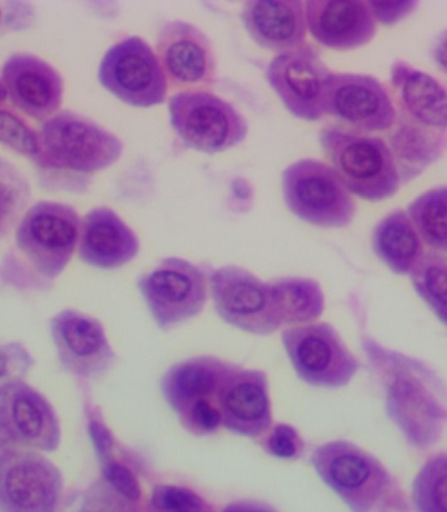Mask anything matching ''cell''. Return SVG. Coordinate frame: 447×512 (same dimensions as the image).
Listing matches in <instances>:
<instances>
[{"label":"cell","mask_w":447,"mask_h":512,"mask_svg":"<svg viewBox=\"0 0 447 512\" xmlns=\"http://www.w3.org/2000/svg\"><path fill=\"white\" fill-rule=\"evenodd\" d=\"M32 366L31 354L20 343L0 341V391L23 381Z\"/></svg>","instance_id":"obj_32"},{"label":"cell","mask_w":447,"mask_h":512,"mask_svg":"<svg viewBox=\"0 0 447 512\" xmlns=\"http://www.w3.org/2000/svg\"><path fill=\"white\" fill-rule=\"evenodd\" d=\"M80 226L78 212L67 204L37 203L21 219L16 245L42 276L55 279L74 255Z\"/></svg>","instance_id":"obj_8"},{"label":"cell","mask_w":447,"mask_h":512,"mask_svg":"<svg viewBox=\"0 0 447 512\" xmlns=\"http://www.w3.org/2000/svg\"><path fill=\"white\" fill-rule=\"evenodd\" d=\"M263 447L274 458L291 460L300 458L304 442L292 425L278 424L267 433Z\"/></svg>","instance_id":"obj_33"},{"label":"cell","mask_w":447,"mask_h":512,"mask_svg":"<svg viewBox=\"0 0 447 512\" xmlns=\"http://www.w3.org/2000/svg\"><path fill=\"white\" fill-rule=\"evenodd\" d=\"M138 288L153 320L164 331L198 317L208 300L206 273L189 260L174 256L144 273Z\"/></svg>","instance_id":"obj_7"},{"label":"cell","mask_w":447,"mask_h":512,"mask_svg":"<svg viewBox=\"0 0 447 512\" xmlns=\"http://www.w3.org/2000/svg\"><path fill=\"white\" fill-rule=\"evenodd\" d=\"M123 149L121 140L96 122L63 112L42 127L37 157L50 168L85 177L116 164Z\"/></svg>","instance_id":"obj_3"},{"label":"cell","mask_w":447,"mask_h":512,"mask_svg":"<svg viewBox=\"0 0 447 512\" xmlns=\"http://www.w3.org/2000/svg\"><path fill=\"white\" fill-rule=\"evenodd\" d=\"M221 425L241 437L259 438L270 432L272 405L267 375L232 365L216 396Z\"/></svg>","instance_id":"obj_18"},{"label":"cell","mask_w":447,"mask_h":512,"mask_svg":"<svg viewBox=\"0 0 447 512\" xmlns=\"http://www.w3.org/2000/svg\"><path fill=\"white\" fill-rule=\"evenodd\" d=\"M432 57L437 67L447 76V29L434 42Z\"/></svg>","instance_id":"obj_39"},{"label":"cell","mask_w":447,"mask_h":512,"mask_svg":"<svg viewBox=\"0 0 447 512\" xmlns=\"http://www.w3.org/2000/svg\"><path fill=\"white\" fill-rule=\"evenodd\" d=\"M270 285L282 324H310L325 311V294L313 279L283 277Z\"/></svg>","instance_id":"obj_25"},{"label":"cell","mask_w":447,"mask_h":512,"mask_svg":"<svg viewBox=\"0 0 447 512\" xmlns=\"http://www.w3.org/2000/svg\"><path fill=\"white\" fill-rule=\"evenodd\" d=\"M408 217L421 241L447 253V186L425 191L408 206Z\"/></svg>","instance_id":"obj_26"},{"label":"cell","mask_w":447,"mask_h":512,"mask_svg":"<svg viewBox=\"0 0 447 512\" xmlns=\"http://www.w3.org/2000/svg\"><path fill=\"white\" fill-rule=\"evenodd\" d=\"M242 24L255 44L275 53L305 45V3L300 0H250L242 6Z\"/></svg>","instance_id":"obj_22"},{"label":"cell","mask_w":447,"mask_h":512,"mask_svg":"<svg viewBox=\"0 0 447 512\" xmlns=\"http://www.w3.org/2000/svg\"><path fill=\"white\" fill-rule=\"evenodd\" d=\"M62 473L40 452L0 455V512H58Z\"/></svg>","instance_id":"obj_12"},{"label":"cell","mask_w":447,"mask_h":512,"mask_svg":"<svg viewBox=\"0 0 447 512\" xmlns=\"http://www.w3.org/2000/svg\"><path fill=\"white\" fill-rule=\"evenodd\" d=\"M325 113L360 132H381L395 125L397 110L380 80L369 75L331 72Z\"/></svg>","instance_id":"obj_16"},{"label":"cell","mask_w":447,"mask_h":512,"mask_svg":"<svg viewBox=\"0 0 447 512\" xmlns=\"http://www.w3.org/2000/svg\"><path fill=\"white\" fill-rule=\"evenodd\" d=\"M410 276L416 293L447 326V256L424 255Z\"/></svg>","instance_id":"obj_27"},{"label":"cell","mask_w":447,"mask_h":512,"mask_svg":"<svg viewBox=\"0 0 447 512\" xmlns=\"http://www.w3.org/2000/svg\"><path fill=\"white\" fill-rule=\"evenodd\" d=\"M391 87L399 105L394 156L402 164L400 177L414 178L446 148L447 92L432 76L404 62L391 67Z\"/></svg>","instance_id":"obj_1"},{"label":"cell","mask_w":447,"mask_h":512,"mask_svg":"<svg viewBox=\"0 0 447 512\" xmlns=\"http://www.w3.org/2000/svg\"><path fill=\"white\" fill-rule=\"evenodd\" d=\"M374 254L397 275H411L424 256L423 241L402 209L389 213L373 230Z\"/></svg>","instance_id":"obj_24"},{"label":"cell","mask_w":447,"mask_h":512,"mask_svg":"<svg viewBox=\"0 0 447 512\" xmlns=\"http://www.w3.org/2000/svg\"><path fill=\"white\" fill-rule=\"evenodd\" d=\"M89 429H91L93 442H95V446L101 458H108L110 448H112V438H110L108 430L97 421H92L91 425H89Z\"/></svg>","instance_id":"obj_37"},{"label":"cell","mask_w":447,"mask_h":512,"mask_svg":"<svg viewBox=\"0 0 447 512\" xmlns=\"http://www.w3.org/2000/svg\"><path fill=\"white\" fill-rule=\"evenodd\" d=\"M210 288L216 313L238 330L267 336L283 326L270 283H265L245 268H219L212 272Z\"/></svg>","instance_id":"obj_11"},{"label":"cell","mask_w":447,"mask_h":512,"mask_svg":"<svg viewBox=\"0 0 447 512\" xmlns=\"http://www.w3.org/2000/svg\"><path fill=\"white\" fill-rule=\"evenodd\" d=\"M221 512H279L274 507L267 505V503L259 501H251V499H242L229 503L227 507Z\"/></svg>","instance_id":"obj_38"},{"label":"cell","mask_w":447,"mask_h":512,"mask_svg":"<svg viewBox=\"0 0 447 512\" xmlns=\"http://www.w3.org/2000/svg\"><path fill=\"white\" fill-rule=\"evenodd\" d=\"M183 428L194 435H208L215 433L221 425V415L217 404L204 401L191 408L185 416L180 418Z\"/></svg>","instance_id":"obj_34"},{"label":"cell","mask_w":447,"mask_h":512,"mask_svg":"<svg viewBox=\"0 0 447 512\" xmlns=\"http://www.w3.org/2000/svg\"><path fill=\"white\" fill-rule=\"evenodd\" d=\"M319 142L332 170L351 194L368 202H383L399 191L398 162L382 139L327 126Z\"/></svg>","instance_id":"obj_2"},{"label":"cell","mask_w":447,"mask_h":512,"mask_svg":"<svg viewBox=\"0 0 447 512\" xmlns=\"http://www.w3.org/2000/svg\"><path fill=\"white\" fill-rule=\"evenodd\" d=\"M143 512H215V507L189 488L159 485L152 490Z\"/></svg>","instance_id":"obj_29"},{"label":"cell","mask_w":447,"mask_h":512,"mask_svg":"<svg viewBox=\"0 0 447 512\" xmlns=\"http://www.w3.org/2000/svg\"><path fill=\"white\" fill-rule=\"evenodd\" d=\"M25 191L27 186L17 170L0 161V233L14 217L21 200H25Z\"/></svg>","instance_id":"obj_31"},{"label":"cell","mask_w":447,"mask_h":512,"mask_svg":"<svg viewBox=\"0 0 447 512\" xmlns=\"http://www.w3.org/2000/svg\"><path fill=\"white\" fill-rule=\"evenodd\" d=\"M232 364L216 357H194L172 366L161 382L170 408L181 418L204 401L215 403L217 391Z\"/></svg>","instance_id":"obj_23"},{"label":"cell","mask_w":447,"mask_h":512,"mask_svg":"<svg viewBox=\"0 0 447 512\" xmlns=\"http://www.w3.org/2000/svg\"><path fill=\"white\" fill-rule=\"evenodd\" d=\"M312 464L352 512H373L394 488L385 465L351 442L334 441L315 448Z\"/></svg>","instance_id":"obj_4"},{"label":"cell","mask_w":447,"mask_h":512,"mask_svg":"<svg viewBox=\"0 0 447 512\" xmlns=\"http://www.w3.org/2000/svg\"><path fill=\"white\" fill-rule=\"evenodd\" d=\"M0 143L23 155H38V136L23 119L4 109H0Z\"/></svg>","instance_id":"obj_30"},{"label":"cell","mask_w":447,"mask_h":512,"mask_svg":"<svg viewBox=\"0 0 447 512\" xmlns=\"http://www.w3.org/2000/svg\"><path fill=\"white\" fill-rule=\"evenodd\" d=\"M0 17H2V12H0Z\"/></svg>","instance_id":"obj_41"},{"label":"cell","mask_w":447,"mask_h":512,"mask_svg":"<svg viewBox=\"0 0 447 512\" xmlns=\"http://www.w3.org/2000/svg\"><path fill=\"white\" fill-rule=\"evenodd\" d=\"M156 57L174 88L204 91L215 83L214 46L207 34L189 21L172 20L161 27L156 38Z\"/></svg>","instance_id":"obj_14"},{"label":"cell","mask_w":447,"mask_h":512,"mask_svg":"<svg viewBox=\"0 0 447 512\" xmlns=\"http://www.w3.org/2000/svg\"><path fill=\"white\" fill-rule=\"evenodd\" d=\"M282 340L297 377L310 386H347L359 370V362L330 324L291 327L283 332Z\"/></svg>","instance_id":"obj_9"},{"label":"cell","mask_w":447,"mask_h":512,"mask_svg":"<svg viewBox=\"0 0 447 512\" xmlns=\"http://www.w3.org/2000/svg\"><path fill=\"white\" fill-rule=\"evenodd\" d=\"M284 202L298 219L325 229L352 224L356 203L338 174L325 162L304 159L293 162L282 176Z\"/></svg>","instance_id":"obj_6"},{"label":"cell","mask_w":447,"mask_h":512,"mask_svg":"<svg viewBox=\"0 0 447 512\" xmlns=\"http://www.w3.org/2000/svg\"><path fill=\"white\" fill-rule=\"evenodd\" d=\"M51 337L63 368L78 377L99 378L116 360L104 326L80 311L65 310L55 315Z\"/></svg>","instance_id":"obj_17"},{"label":"cell","mask_w":447,"mask_h":512,"mask_svg":"<svg viewBox=\"0 0 447 512\" xmlns=\"http://www.w3.org/2000/svg\"><path fill=\"white\" fill-rule=\"evenodd\" d=\"M376 21L385 25L399 23L410 16L419 6L417 2H368Z\"/></svg>","instance_id":"obj_36"},{"label":"cell","mask_w":447,"mask_h":512,"mask_svg":"<svg viewBox=\"0 0 447 512\" xmlns=\"http://www.w3.org/2000/svg\"><path fill=\"white\" fill-rule=\"evenodd\" d=\"M2 76L11 101L29 117L48 118L62 104V76L36 55H12L4 63Z\"/></svg>","instance_id":"obj_20"},{"label":"cell","mask_w":447,"mask_h":512,"mask_svg":"<svg viewBox=\"0 0 447 512\" xmlns=\"http://www.w3.org/2000/svg\"><path fill=\"white\" fill-rule=\"evenodd\" d=\"M8 96L7 89L4 87V84L0 83V102H3L6 100V97Z\"/></svg>","instance_id":"obj_40"},{"label":"cell","mask_w":447,"mask_h":512,"mask_svg":"<svg viewBox=\"0 0 447 512\" xmlns=\"http://www.w3.org/2000/svg\"><path fill=\"white\" fill-rule=\"evenodd\" d=\"M305 15L314 40L332 50L363 48L377 33V21L368 2L308 0Z\"/></svg>","instance_id":"obj_19"},{"label":"cell","mask_w":447,"mask_h":512,"mask_svg":"<svg viewBox=\"0 0 447 512\" xmlns=\"http://www.w3.org/2000/svg\"><path fill=\"white\" fill-rule=\"evenodd\" d=\"M140 242L112 208H93L80 226L79 255L89 266L117 270L138 256Z\"/></svg>","instance_id":"obj_21"},{"label":"cell","mask_w":447,"mask_h":512,"mask_svg":"<svg viewBox=\"0 0 447 512\" xmlns=\"http://www.w3.org/2000/svg\"><path fill=\"white\" fill-rule=\"evenodd\" d=\"M0 433L20 450L36 452L55 451L62 439L53 405L23 381L0 391Z\"/></svg>","instance_id":"obj_15"},{"label":"cell","mask_w":447,"mask_h":512,"mask_svg":"<svg viewBox=\"0 0 447 512\" xmlns=\"http://www.w3.org/2000/svg\"><path fill=\"white\" fill-rule=\"evenodd\" d=\"M417 512H447V454L434 455L417 473L412 485Z\"/></svg>","instance_id":"obj_28"},{"label":"cell","mask_w":447,"mask_h":512,"mask_svg":"<svg viewBox=\"0 0 447 512\" xmlns=\"http://www.w3.org/2000/svg\"><path fill=\"white\" fill-rule=\"evenodd\" d=\"M170 125L186 148L220 153L245 142L249 123L231 102L208 91H182L169 100Z\"/></svg>","instance_id":"obj_5"},{"label":"cell","mask_w":447,"mask_h":512,"mask_svg":"<svg viewBox=\"0 0 447 512\" xmlns=\"http://www.w3.org/2000/svg\"><path fill=\"white\" fill-rule=\"evenodd\" d=\"M331 71L313 46L304 45L272 59L267 81L293 117L318 121L325 115V89Z\"/></svg>","instance_id":"obj_13"},{"label":"cell","mask_w":447,"mask_h":512,"mask_svg":"<svg viewBox=\"0 0 447 512\" xmlns=\"http://www.w3.org/2000/svg\"><path fill=\"white\" fill-rule=\"evenodd\" d=\"M99 80L106 89L134 108L164 104L168 80L155 51L140 37L117 42L102 58Z\"/></svg>","instance_id":"obj_10"},{"label":"cell","mask_w":447,"mask_h":512,"mask_svg":"<svg viewBox=\"0 0 447 512\" xmlns=\"http://www.w3.org/2000/svg\"><path fill=\"white\" fill-rule=\"evenodd\" d=\"M104 480L106 484L112 486L117 493L129 499V501L138 503L142 497V489L136 477L123 465L109 462L104 467Z\"/></svg>","instance_id":"obj_35"}]
</instances>
